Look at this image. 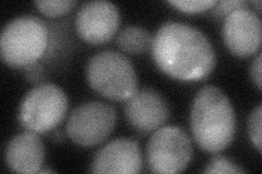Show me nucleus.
<instances>
[{"label": "nucleus", "instance_id": "1", "mask_svg": "<svg viewBox=\"0 0 262 174\" xmlns=\"http://www.w3.org/2000/svg\"><path fill=\"white\" fill-rule=\"evenodd\" d=\"M152 57L160 70L179 81H200L214 69L215 51L196 28L167 21L155 33Z\"/></svg>", "mask_w": 262, "mask_h": 174}, {"label": "nucleus", "instance_id": "2", "mask_svg": "<svg viewBox=\"0 0 262 174\" xmlns=\"http://www.w3.org/2000/svg\"><path fill=\"white\" fill-rule=\"evenodd\" d=\"M190 129L195 143L204 152H222L232 143L235 111L220 87L206 85L196 93L190 111Z\"/></svg>", "mask_w": 262, "mask_h": 174}, {"label": "nucleus", "instance_id": "3", "mask_svg": "<svg viewBox=\"0 0 262 174\" xmlns=\"http://www.w3.org/2000/svg\"><path fill=\"white\" fill-rule=\"evenodd\" d=\"M48 46V29L36 15L24 14L8 22L0 37L3 61L12 68L37 62Z\"/></svg>", "mask_w": 262, "mask_h": 174}, {"label": "nucleus", "instance_id": "4", "mask_svg": "<svg viewBox=\"0 0 262 174\" xmlns=\"http://www.w3.org/2000/svg\"><path fill=\"white\" fill-rule=\"evenodd\" d=\"M85 77L93 90L112 101L126 102L138 89L134 64L118 52L95 54L88 61Z\"/></svg>", "mask_w": 262, "mask_h": 174}, {"label": "nucleus", "instance_id": "5", "mask_svg": "<svg viewBox=\"0 0 262 174\" xmlns=\"http://www.w3.org/2000/svg\"><path fill=\"white\" fill-rule=\"evenodd\" d=\"M68 110V97L61 87L43 83L23 97L19 108L21 126L37 134L54 130Z\"/></svg>", "mask_w": 262, "mask_h": 174}, {"label": "nucleus", "instance_id": "6", "mask_svg": "<svg viewBox=\"0 0 262 174\" xmlns=\"http://www.w3.org/2000/svg\"><path fill=\"white\" fill-rule=\"evenodd\" d=\"M192 158L191 139L175 126L153 132L146 145V163L154 173L183 172Z\"/></svg>", "mask_w": 262, "mask_h": 174}, {"label": "nucleus", "instance_id": "7", "mask_svg": "<svg viewBox=\"0 0 262 174\" xmlns=\"http://www.w3.org/2000/svg\"><path fill=\"white\" fill-rule=\"evenodd\" d=\"M116 121V109L110 104L86 102L70 113L66 131L73 143L91 147L103 143L111 135Z\"/></svg>", "mask_w": 262, "mask_h": 174}, {"label": "nucleus", "instance_id": "8", "mask_svg": "<svg viewBox=\"0 0 262 174\" xmlns=\"http://www.w3.org/2000/svg\"><path fill=\"white\" fill-rule=\"evenodd\" d=\"M120 14L118 7L106 0H93L82 5L76 16L78 35L91 45L107 43L116 34Z\"/></svg>", "mask_w": 262, "mask_h": 174}, {"label": "nucleus", "instance_id": "9", "mask_svg": "<svg viewBox=\"0 0 262 174\" xmlns=\"http://www.w3.org/2000/svg\"><path fill=\"white\" fill-rule=\"evenodd\" d=\"M223 40L234 55L249 57L261 46L262 24L259 15L249 7L232 11L223 20Z\"/></svg>", "mask_w": 262, "mask_h": 174}, {"label": "nucleus", "instance_id": "10", "mask_svg": "<svg viewBox=\"0 0 262 174\" xmlns=\"http://www.w3.org/2000/svg\"><path fill=\"white\" fill-rule=\"evenodd\" d=\"M125 117L129 126L141 134L153 133L165 124L170 110L167 102L153 88H141L125 105Z\"/></svg>", "mask_w": 262, "mask_h": 174}, {"label": "nucleus", "instance_id": "11", "mask_svg": "<svg viewBox=\"0 0 262 174\" xmlns=\"http://www.w3.org/2000/svg\"><path fill=\"white\" fill-rule=\"evenodd\" d=\"M142 170V154L131 138H116L98 151L91 163L94 173H139Z\"/></svg>", "mask_w": 262, "mask_h": 174}, {"label": "nucleus", "instance_id": "12", "mask_svg": "<svg viewBox=\"0 0 262 174\" xmlns=\"http://www.w3.org/2000/svg\"><path fill=\"white\" fill-rule=\"evenodd\" d=\"M45 147L37 133L27 131L13 136L7 144L5 160L18 173H37L44 163Z\"/></svg>", "mask_w": 262, "mask_h": 174}, {"label": "nucleus", "instance_id": "13", "mask_svg": "<svg viewBox=\"0 0 262 174\" xmlns=\"http://www.w3.org/2000/svg\"><path fill=\"white\" fill-rule=\"evenodd\" d=\"M153 36L142 27L128 26L117 35L116 44L122 52L128 54H143L152 46Z\"/></svg>", "mask_w": 262, "mask_h": 174}, {"label": "nucleus", "instance_id": "14", "mask_svg": "<svg viewBox=\"0 0 262 174\" xmlns=\"http://www.w3.org/2000/svg\"><path fill=\"white\" fill-rule=\"evenodd\" d=\"M37 9L47 16H58L70 11L77 5L76 0H38Z\"/></svg>", "mask_w": 262, "mask_h": 174}, {"label": "nucleus", "instance_id": "15", "mask_svg": "<svg viewBox=\"0 0 262 174\" xmlns=\"http://www.w3.org/2000/svg\"><path fill=\"white\" fill-rule=\"evenodd\" d=\"M261 121H262V106L258 105L253 109L248 119V134L251 143L261 153Z\"/></svg>", "mask_w": 262, "mask_h": 174}, {"label": "nucleus", "instance_id": "16", "mask_svg": "<svg viewBox=\"0 0 262 174\" xmlns=\"http://www.w3.org/2000/svg\"><path fill=\"white\" fill-rule=\"evenodd\" d=\"M168 4L174 6L180 11L196 13L212 9L216 2L215 0H169Z\"/></svg>", "mask_w": 262, "mask_h": 174}, {"label": "nucleus", "instance_id": "17", "mask_svg": "<svg viewBox=\"0 0 262 174\" xmlns=\"http://www.w3.org/2000/svg\"><path fill=\"white\" fill-rule=\"evenodd\" d=\"M204 173H244L245 170L223 156H215L210 160Z\"/></svg>", "mask_w": 262, "mask_h": 174}, {"label": "nucleus", "instance_id": "18", "mask_svg": "<svg viewBox=\"0 0 262 174\" xmlns=\"http://www.w3.org/2000/svg\"><path fill=\"white\" fill-rule=\"evenodd\" d=\"M248 2L246 0H222L216 2L214 7L212 8V15L217 20H224L225 16L232 11L239 9V8L248 7Z\"/></svg>", "mask_w": 262, "mask_h": 174}, {"label": "nucleus", "instance_id": "19", "mask_svg": "<svg viewBox=\"0 0 262 174\" xmlns=\"http://www.w3.org/2000/svg\"><path fill=\"white\" fill-rule=\"evenodd\" d=\"M26 69V78L29 82L34 83V84H43V82L46 80V71L44 67L38 62H34Z\"/></svg>", "mask_w": 262, "mask_h": 174}, {"label": "nucleus", "instance_id": "20", "mask_svg": "<svg viewBox=\"0 0 262 174\" xmlns=\"http://www.w3.org/2000/svg\"><path fill=\"white\" fill-rule=\"evenodd\" d=\"M261 62H262V57L261 54H258L256 59L253 60L250 67V76L252 78V81L255 82L256 86L258 87L259 90H261L262 86V79H261Z\"/></svg>", "mask_w": 262, "mask_h": 174}, {"label": "nucleus", "instance_id": "21", "mask_svg": "<svg viewBox=\"0 0 262 174\" xmlns=\"http://www.w3.org/2000/svg\"><path fill=\"white\" fill-rule=\"evenodd\" d=\"M252 5H255L256 7H257V9L260 11L261 10V2H260V0H256V2H255V0H253V2H252Z\"/></svg>", "mask_w": 262, "mask_h": 174}]
</instances>
